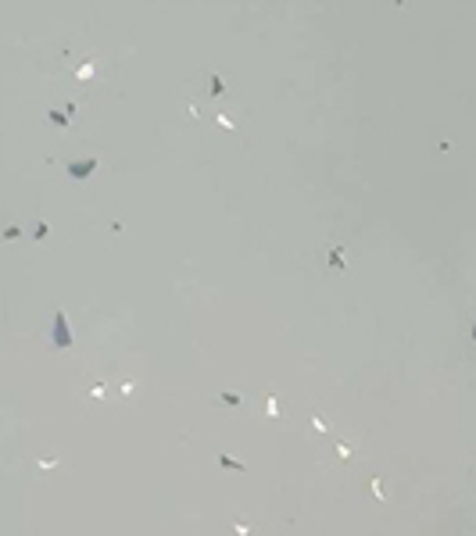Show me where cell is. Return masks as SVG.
Listing matches in <instances>:
<instances>
[{"label":"cell","mask_w":476,"mask_h":536,"mask_svg":"<svg viewBox=\"0 0 476 536\" xmlns=\"http://www.w3.org/2000/svg\"><path fill=\"white\" fill-rule=\"evenodd\" d=\"M473 336H476V329H473Z\"/></svg>","instance_id":"cell-1"}]
</instances>
